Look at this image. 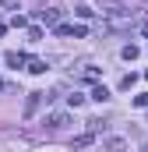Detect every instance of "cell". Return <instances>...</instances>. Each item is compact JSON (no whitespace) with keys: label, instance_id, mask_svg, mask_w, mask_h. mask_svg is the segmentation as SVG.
Returning a JSON list of instances; mask_svg holds the SVG:
<instances>
[{"label":"cell","instance_id":"cell-5","mask_svg":"<svg viewBox=\"0 0 148 152\" xmlns=\"http://www.w3.org/2000/svg\"><path fill=\"white\" fill-rule=\"evenodd\" d=\"M53 32H57V36H64V39H85L88 36V28H85V25H67V21H64V25H57V28H53Z\"/></svg>","mask_w":148,"mask_h":152},{"label":"cell","instance_id":"cell-14","mask_svg":"<svg viewBox=\"0 0 148 152\" xmlns=\"http://www.w3.org/2000/svg\"><path fill=\"white\" fill-rule=\"evenodd\" d=\"M67 103H71V106H81V103H85V96H81V92H74V96H67Z\"/></svg>","mask_w":148,"mask_h":152},{"label":"cell","instance_id":"cell-12","mask_svg":"<svg viewBox=\"0 0 148 152\" xmlns=\"http://www.w3.org/2000/svg\"><path fill=\"white\" fill-rule=\"evenodd\" d=\"M106 149H110V152H123L127 142H123V138H106Z\"/></svg>","mask_w":148,"mask_h":152},{"label":"cell","instance_id":"cell-11","mask_svg":"<svg viewBox=\"0 0 148 152\" xmlns=\"http://www.w3.org/2000/svg\"><path fill=\"white\" fill-rule=\"evenodd\" d=\"M28 71H32V75H42V71H46V60H39V57H28Z\"/></svg>","mask_w":148,"mask_h":152},{"label":"cell","instance_id":"cell-17","mask_svg":"<svg viewBox=\"0 0 148 152\" xmlns=\"http://www.w3.org/2000/svg\"><path fill=\"white\" fill-rule=\"evenodd\" d=\"M0 4H4V7H11V11H18V4H14V0H0Z\"/></svg>","mask_w":148,"mask_h":152},{"label":"cell","instance_id":"cell-9","mask_svg":"<svg viewBox=\"0 0 148 152\" xmlns=\"http://www.w3.org/2000/svg\"><path fill=\"white\" fill-rule=\"evenodd\" d=\"M92 99H95V103H106V99H110V88H106V85H95V88H92Z\"/></svg>","mask_w":148,"mask_h":152},{"label":"cell","instance_id":"cell-2","mask_svg":"<svg viewBox=\"0 0 148 152\" xmlns=\"http://www.w3.org/2000/svg\"><path fill=\"white\" fill-rule=\"evenodd\" d=\"M42 124H46L49 131H64V127L71 124V113H67V110H53V113L42 117Z\"/></svg>","mask_w":148,"mask_h":152},{"label":"cell","instance_id":"cell-8","mask_svg":"<svg viewBox=\"0 0 148 152\" xmlns=\"http://www.w3.org/2000/svg\"><path fill=\"white\" fill-rule=\"evenodd\" d=\"M138 53H141V50H138L134 42H127V46L120 50V57H123V60H138Z\"/></svg>","mask_w":148,"mask_h":152},{"label":"cell","instance_id":"cell-6","mask_svg":"<svg viewBox=\"0 0 148 152\" xmlns=\"http://www.w3.org/2000/svg\"><path fill=\"white\" fill-rule=\"evenodd\" d=\"M4 60H7V67H21V64H28V57H25V53H18V50L4 53Z\"/></svg>","mask_w":148,"mask_h":152},{"label":"cell","instance_id":"cell-13","mask_svg":"<svg viewBox=\"0 0 148 152\" xmlns=\"http://www.w3.org/2000/svg\"><path fill=\"white\" fill-rule=\"evenodd\" d=\"M28 39H32V42H39V39H42V28H39V25H32V28H28Z\"/></svg>","mask_w":148,"mask_h":152},{"label":"cell","instance_id":"cell-10","mask_svg":"<svg viewBox=\"0 0 148 152\" xmlns=\"http://www.w3.org/2000/svg\"><path fill=\"white\" fill-rule=\"evenodd\" d=\"M134 85H138V75H134V71H131V75H123V78H120V88H123V92H131Z\"/></svg>","mask_w":148,"mask_h":152},{"label":"cell","instance_id":"cell-18","mask_svg":"<svg viewBox=\"0 0 148 152\" xmlns=\"http://www.w3.org/2000/svg\"><path fill=\"white\" fill-rule=\"evenodd\" d=\"M141 28H145V32H148V21H145V25H141Z\"/></svg>","mask_w":148,"mask_h":152},{"label":"cell","instance_id":"cell-20","mask_svg":"<svg viewBox=\"0 0 148 152\" xmlns=\"http://www.w3.org/2000/svg\"><path fill=\"white\" fill-rule=\"evenodd\" d=\"M145 78H148V71H145Z\"/></svg>","mask_w":148,"mask_h":152},{"label":"cell","instance_id":"cell-3","mask_svg":"<svg viewBox=\"0 0 148 152\" xmlns=\"http://www.w3.org/2000/svg\"><path fill=\"white\" fill-rule=\"evenodd\" d=\"M49 99H53V92H28V103H25V117L32 120V117L39 113V106H42V103H49Z\"/></svg>","mask_w":148,"mask_h":152},{"label":"cell","instance_id":"cell-4","mask_svg":"<svg viewBox=\"0 0 148 152\" xmlns=\"http://www.w3.org/2000/svg\"><path fill=\"white\" fill-rule=\"evenodd\" d=\"M39 21H42V25H49V28L64 25V7H46V11H39Z\"/></svg>","mask_w":148,"mask_h":152},{"label":"cell","instance_id":"cell-19","mask_svg":"<svg viewBox=\"0 0 148 152\" xmlns=\"http://www.w3.org/2000/svg\"><path fill=\"white\" fill-rule=\"evenodd\" d=\"M0 88H4V81H0Z\"/></svg>","mask_w":148,"mask_h":152},{"label":"cell","instance_id":"cell-7","mask_svg":"<svg viewBox=\"0 0 148 152\" xmlns=\"http://www.w3.org/2000/svg\"><path fill=\"white\" fill-rule=\"evenodd\" d=\"M92 142H95V134H92V131H88V134H78V138L71 142V149H88Z\"/></svg>","mask_w":148,"mask_h":152},{"label":"cell","instance_id":"cell-15","mask_svg":"<svg viewBox=\"0 0 148 152\" xmlns=\"http://www.w3.org/2000/svg\"><path fill=\"white\" fill-rule=\"evenodd\" d=\"M85 81H99V71L95 67H85Z\"/></svg>","mask_w":148,"mask_h":152},{"label":"cell","instance_id":"cell-1","mask_svg":"<svg viewBox=\"0 0 148 152\" xmlns=\"http://www.w3.org/2000/svg\"><path fill=\"white\" fill-rule=\"evenodd\" d=\"M102 18L110 21V28H116V25H131V21L138 18V11H134V7H127L123 0H110V4L102 7Z\"/></svg>","mask_w":148,"mask_h":152},{"label":"cell","instance_id":"cell-16","mask_svg":"<svg viewBox=\"0 0 148 152\" xmlns=\"http://www.w3.org/2000/svg\"><path fill=\"white\" fill-rule=\"evenodd\" d=\"M134 106H141V110H145V106H148V96H134Z\"/></svg>","mask_w":148,"mask_h":152}]
</instances>
